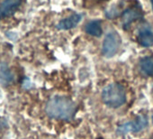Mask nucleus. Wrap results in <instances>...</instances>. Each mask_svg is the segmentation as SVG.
Wrapping results in <instances>:
<instances>
[{
	"label": "nucleus",
	"mask_w": 153,
	"mask_h": 139,
	"mask_svg": "<svg viewBox=\"0 0 153 139\" xmlns=\"http://www.w3.org/2000/svg\"><path fill=\"white\" fill-rule=\"evenodd\" d=\"M150 3H151V7H152V9H153V0H150Z\"/></svg>",
	"instance_id": "obj_14"
},
{
	"label": "nucleus",
	"mask_w": 153,
	"mask_h": 139,
	"mask_svg": "<svg viewBox=\"0 0 153 139\" xmlns=\"http://www.w3.org/2000/svg\"><path fill=\"white\" fill-rule=\"evenodd\" d=\"M121 45V37L115 31L109 32L103 42L102 53L106 58H112L114 56Z\"/></svg>",
	"instance_id": "obj_3"
},
{
	"label": "nucleus",
	"mask_w": 153,
	"mask_h": 139,
	"mask_svg": "<svg viewBox=\"0 0 153 139\" xmlns=\"http://www.w3.org/2000/svg\"><path fill=\"white\" fill-rule=\"evenodd\" d=\"M76 111V104L69 99L62 96L51 98L46 106L47 115L54 119L69 121Z\"/></svg>",
	"instance_id": "obj_1"
},
{
	"label": "nucleus",
	"mask_w": 153,
	"mask_h": 139,
	"mask_svg": "<svg viewBox=\"0 0 153 139\" xmlns=\"http://www.w3.org/2000/svg\"><path fill=\"white\" fill-rule=\"evenodd\" d=\"M82 19V16L79 14H73L71 16H69L67 18L62 19L58 25H57V28L59 30H69L72 29L74 27H76L79 25V23L81 21Z\"/></svg>",
	"instance_id": "obj_8"
},
{
	"label": "nucleus",
	"mask_w": 153,
	"mask_h": 139,
	"mask_svg": "<svg viewBox=\"0 0 153 139\" xmlns=\"http://www.w3.org/2000/svg\"><path fill=\"white\" fill-rule=\"evenodd\" d=\"M138 43L143 47L153 46V30L149 25H142L137 34Z\"/></svg>",
	"instance_id": "obj_6"
},
{
	"label": "nucleus",
	"mask_w": 153,
	"mask_h": 139,
	"mask_svg": "<svg viewBox=\"0 0 153 139\" xmlns=\"http://www.w3.org/2000/svg\"><path fill=\"white\" fill-rule=\"evenodd\" d=\"M2 126H3V124H2L1 120H0V130H1V129H2Z\"/></svg>",
	"instance_id": "obj_13"
},
{
	"label": "nucleus",
	"mask_w": 153,
	"mask_h": 139,
	"mask_svg": "<svg viewBox=\"0 0 153 139\" xmlns=\"http://www.w3.org/2000/svg\"><path fill=\"white\" fill-rule=\"evenodd\" d=\"M120 14H121V9L118 7H113L105 13V16L107 18L114 19V18L117 17Z\"/></svg>",
	"instance_id": "obj_12"
},
{
	"label": "nucleus",
	"mask_w": 153,
	"mask_h": 139,
	"mask_svg": "<svg viewBox=\"0 0 153 139\" xmlns=\"http://www.w3.org/2000/svg\"><path fill=\"white\" fill-rule=\"evenodd\" d=\"M102 99L110 108H119L126 101L125 90L121 84H109L102 91Z\"/></svg>",
	"instance_id": "obj_2"
},
{
	"label": "nucleus",
	"mask_w": 153,
	"mask_h": 139,
	"mask_svg": "<svg viewBox=\"0 0 153 139\" xmlns=\"http://www.w3.org/2000/svg\"><path fill=\"white\" fill-rule=\"evenodd\" d=\"M14 75L6 64H0V81L3 83H11L14 81Z\"/></svg>",
	"instance_id": "obj_11"
},
{
	"label": "nucleus",
	"mask_w": 153,
	"mask_h": 139,
	"mask_svg": "<svg viewBox=\"0 0 153 139\" xmlns=\"http://www.w3.org/2000/svg\"><path fill=\"white\" fill-rule=\"evenodd\" d=\"M140 66L141 71L149 77H153V56H147L140 60Z\"/></svg>",
	"instance_id": "obj_10"
},
{
	"label": "nucleus",
	"mask_w": 153,
	"mask_h": 139,
	"mask_svg": "<svg viewBox=\"0 0 153 139\" xmlns=\"http://www.w3.org/2000/svg\"><path fill=\"white\" fill-rule=\"evenodd\" d=\"M22 0H4L0 5V16L8 17L16 13L21 5Z\"/></svg>",
	"instance_id": "obj_7"
},
{
	"label": "nucleus",
	"mask_w": 153,
	"mask_h": 139,
	"mask_svg": "<svg viewBox=\"0 0 153 139\" xmlns=\"http://www.w3.org/2000/svg\"><path fill=\"white\" fill-rule=\"evenodd\" d=\"M142 16H143V13H142L140 7L135 6V7H131L127 8L123 13L122 24H123V29L127 30L133 22L137 21L140 18H142Z\"/></svg>",
	"instance_id": "obj_5"
},
{
	"label": "nucleus",
	"mask_w": 153,
	"mask_h": 139,
	"mask_svg": "<svg viewBox=\"0 0 153 139\" xmlns=\"http://www.w3.org/2000/svg\"><path fill=\"white\" fill-rule=\"evenodd\" d=\"M148 126V118L145 116H139L133 121L123 124L118 126L117 133L119 135H125L127 133H138Z\"/></svg>",
	"instance_id": "obj_4"
},
{
	"label": "nucleus",
	"mask_w": 153,
	"mask_h": 139,
	"mask_svg": "<svg viewBox=\"0 0 153 139\" xmlns=\"http://www.w3.org/2000/svg\"><path fill=\"white\" fill-rule=\"evenodd\" d=\"M86 32L92 36L100 37L103 34V29L101 26V21L95 20V21L89 22L86 25Z\"/></svg>",
	"instance_id": "obj_9"
},
{
	"label": "nucleus",
	"mask_w": 153,
	"mask_h": 139,
	"mask_svg": "<svg viewBox=\"0 0 153 139\" xmlns=\"http://www.w3.org/2000/svg\"><path fill=\"white\" fill-rule=\"evenodd\" d=\"M152 121H153V117H152Z\"/></svg>",
	"instance_id": "obj_15"
}]
</instances>
